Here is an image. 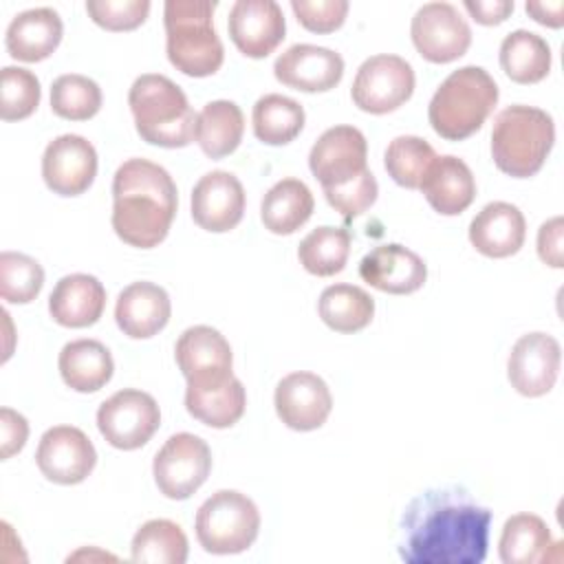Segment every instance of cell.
<instances>
[{
	"mask_svg": "<svg viewBox=\"0 0 564 564\" xmlns=\"http://www.w3.org/2000/svg\"><path fill=\"white\" fill-rule=\"evenodd\" d=\"M491 511L463 487L427 489L401 516L399 557L408 564H480Z\"/></svg>",
	"mask_w": 564,
	"mask_h": 564,
	"instance_id": "obj_1",
	"label": "cell"
},
{
	"mask_svg": "<svg viewBox=\"0 0 564 564\" xmlns=\"http://www.w3.org/2000/svg\"><path fill=\"white\" fill-rule=\"evenodd\" d=\"M178 207L176 183L148 159L123 161L112 176V229L130 247L152 249L165 240Z\"/></svg>",
	"mask_w": 564,
	"mask_h": 564,
	"instance_id": "obj_2",
	"label": "cell"
},
{
	"mask_svg": "<svg viewBox=\"0 0 564 564\" xmlns=\"http://www.w3.org/2000/svg\"><path fill=\"white\" fill-rule=\"evenodd\" d=\"M139 137L161 148H185L196 139V112L183 88L159 73L139 75L128 93Z\"/></svg>",
	"mask_w": 564,
	"mask_h": 564,
	"instance_id": "obj_3",
	"label": "cell"
},
{
	"mask_svg": "<svg viewBox=\"0 0 564 564\" xmlns=\"http://www.w3.org/2000/svg\"><path fill=\"white\" fill-rule=\"evenodd\" d=\"M498 104V84L482 66L452 70L427 106L434 132L447 141H463L478 132Z\"/></svg>",
	"mask_w": 564,
	"mask_h": 564,
	"instance_id": "obj_4",
	"label": "cell"
},
{
	"mask_svg": "<svg viewBox=\"0 0 564 564\" xmlns=\"http://www.w3.org/2000/svg\"><path fill=\"white\" fill-rule=\"evenodd\" d=\"M216 2L167 0L163 7L165 51L170 64L189 77L214 75L225 59L223 42L214 29Z\"/></svg>",
	"mask_w": 564,
	"mask_h": 564,
	"instance_id": "obj_5",
	"label": "cell"
},
{
	"mask_svg": "<svg viewBox=\"0 0 564 564\" xmlns=\"http://www.w3.org/2000/svg\"><path fill=\"white\" fill-rule=\"evenodd\" d=\"M553 117L535 106L516 104L500 110L491 128V159L513 178L538 174L553 148Z\"/></svg>",
	"mask_w": 564,
	"mask_h": 564,
	"instance_id": "obj_6",
	"label": "cell"
},
{
	"mask_svg": "<svg viewBox=\"0 0 564 564\" xmlns=\"http://www.w3.org/2000/svg\"><path fill=\"white\" fill-rule=\"evenodd\" d=\"M194 529L198 544L207 553H242L258 538L260 511L249 496L236 489H220L198 507Z\"/></svg>",
	"mask_w": 564,
	"mask_h": 564,
	"instance_id": "obj_7",
	"label": "cell"
},
{
	"mask_svg": "<svg viewBox=\"0 0 564 564\" xmlns=\"http://www.w3.org/2000/svg\"><path fill=\"white\" fill-rule=\"evenodd\" d=\"M308 167L324 192L344 189L368 172V141L355 126H333L319 134Z\"/></svg>",
	"mask_w": 564,
	"mask_h": 564,
	"instance_id": "obj_8",
	"label": "cell"
},
{
	"mask_svg": "<svg viewBox=\"0 0 564 564\" xmlns=\"http://www.w3.org/2000/svg\"><path fill=\"white\" fill-rule=\"evenodd\" d=\"M212 471L209 445L189 432L172 434L156 452L152 474L159 491L170 500H185Z\"/></svg>",
	"mask_w": 564,
	"mask_h": 564,
	"instance_id": "obj_9",
	"label": "cell"
},
{
	"mask_svg": "<svg viewBox=\"0 0 564 564\" xmlns=\"http://www.w3.org/2000/svg\"><path fill=\"white\" fill-rule=\"evenodd\" d=\"M161 425V410L152 394L123 388L108 397L97 410V427L106 443L117 449L143 447Z\"/></svg>",
	"mask_w": 564,
	"mask_h": 564,
	"instance_id": "obj_10",
	"label": "cell"
},
{
	"mask_svg": "<svg viewBox=\"0 0 564 564\" xmlns=\"http://www.w3.org/2000/svg\"><path fill=\"white\" fill-rule=\"evenodd\" d=\"M414 68L399 55L379 53L368 57L352 82L355 106L370 115H386L403 106L414 93Z\"/></svg>",
	"mask_w": 564,
	"mask_h": 564,
	"instance_id": "obj_11",
	"label": "cell"
},
{
	"mask_svg": "<svg viewBox=\"0 0 564 564\" xmlns=\"http://www.w3.org/2000/svg\"><path fill=\"white\" fill-rule=\"evenodd\" d=\"M412 44L432 64H447L463 57L471 44V29L460 11L449 2H427L419 7L410 24Z\"/></svg>",
	"mask_w": 564,
	"mask_h": 564,
	"instance_id": "obj_12",
	"label": "cell"
},
{
	"mask_svg": "<svg viewBox=\"0 0 564 564\" xmlns=\"http://www.w3.org/2000/svg\"><path fill=\"white\" fill-rule=\"evenodd\" d=\"M42 476L57 485H77L90 476L97 463L93 441L75 425L48 427L35 452Z\"/></svg>",
	"mask_w": 564,
	"mask_h": 564,
	"instance_id": "obj_13",
	"label": "cell"
},
{
	"mask_svg": "<svg viewBox=\"0 0 564 564\" xmlns=\"http://www.w3.org/2000/svg\"><path fill=\"white\" fill-rule=\"evenodd\" d=\"M174 357L187 386H216L234 375L229 341L220 330L205 324L189 326L181 333Z\"/></svg>",
	"mask_w": 564,
	"mask_h": 564,
	"instance_id": "obj_14",
	"label": "cell"
},
{
	"mask_svg": "<svg viewBox=\"0 0 564 564\" xmlns=\"http://www.w3.org/2000/svg\"><path fill=\"white\" fill-rule=\"evenodd\" d=\"M562 364V348L553 335L527 333L522 335L507 359V377L522 397H542L551 392L557 381Z\"/></svg>",
	"mask_w": 564,
	"mask_h": 564,
	"instance_id": "obj_15",
	"label": "cell"
},
{
	"mask_svg": "<svg viewBox=\"0 0 564 564\" xmlns=\"http://www.w3.org/2000/svg\"><path fill=\"white\" fill-rule=\"evenodd\" d=\"M97 176V150L82 134H59L44 148L42 178L53 194L79 196Z\"/></svg>",
	"mask_w": 564,
	"mask_h": 564,
	"instance_id": "obj_16",
	"label": "cell"
},
{
	"mask_svg": "<svg viewBox=\"0 0 564 564\" xmlns=\"http://www.w3.org/2000/svg\"><path fill=\"white\" fill-rule=\"evenodd\" d=\"M273 403L286 427L311 432L326 423L333 410V394L322 377L308 370H297L280 379Z\"/></svg>",
	"mask_w": 564,
	"mask_h": 564,
	"instance_id": "obj_17",
	"label": "cell"
},
{
	"mask_svg": "<svg viewBox=\"0 0 564 564\" xmlns=\"http://www.w3.org/2000/svg\"><path fill=\"white\" fill-rule=\"evenodd\" d=\"M227 29L242 55L260 59L280 46L286 22L280 4L273 0H238L229 9Z\"/></svg>",
	"mask_w": 564,
	"mask_h": 564,
	"instance_id": "obj_18",
	"label": "cell"
},
{
	"mask_svg": "<svg viewBox=\"0 0 564 564\" xmlns=\"http://www.w3.org/2000/svg\"><path fill=\"white\" fill-rule=\"evenodd\" d=\"M192 218L212 234L234 229L245 214L247 196L242 183L225 170H212L192 189Z\"/></svg>",
	"mask_w": 564,
	"mask_h": 564,
	"instance_id": "obj_19",
	"label": "cell"
},
{
	"mask_svg": "<svg viewBox=\"0 0 564 564\" xmlns=\"http://www.w3.org/2000/svg\"><path fill=\"white\" fill-rule=\"evenodd\" d=\"M273 75L289 88L304 93H326L341 82L344 57L326 46L293 44L278 55Z\"/></svg>",
	"mask_w": 564,
	"mask_h": 564,
	"instance_id": "obj_20",
	"label": "cell"
},
{
	"mask_svg": "<svg viewBox=\"0 0 564 564\" xmlns=\"http://www.w3.org/2000/svg\"><path fill=\"white\" fill-rule=\"evenodd\" d=\"M359 275L377 291L408 295L425 284L427 267L412 249L399 242H388L375 247L361 258Z\"/></svg>",
	"mask_w": 564,
	"mask_h": 564,
	"instance_id": "obj_21",
	"label": "cell"
},
{
	"mask_svg": "<svg viewBox=\"0 0 564 564\" xmlns=\"http://www.w3.org/2000/svg\"><path fill=\"white\" fill-rule=\"evenodd\" d=\"M172 315L170 295L163 286L139 280L128 284L115 304V319L123 335L148 339L165 328Z\"/></svg>",
	"mask_w": 564,
	"mask_h": 564,
	"instance_id": "obj_22",
	"label": "cell"
},
{
	"mask_svg": "<svg viewBox=\"0 0 564 564\" xmlns=\"http://www.w3.org/2000/svg\"><path fill=\"white\" fill-rule=\"evenodd\" d=\"M527 238V220L522 212L507 203H487L469 223L471 247L487 258H509L520 251Z\"/></svg>",
	"mask_w": 564,
	"mask_h": 564,
	"instance_id": "obj_23",
	"label": "cell"
},
{
	"mask_svg": "<svg viewBox=\"0 0 564 564\" xmlns=\"http://www.w3.org/2000/svg\"><path fill=\"white\" fill-rule=\"evenodd\" d=\"M64 24L55 9L35 7L20 11L7 26L4 46L13 59L42 62L62 42Z\"/></svg>",
	"mask_w": 564,
	"mask_h": 564,
	"instance_id": "obj_24",
	"label": "cell"
},
{
	"mask_svg": "<svg viewBox=\"0 0 564 564\" xmlns=\"http://www.w3.org/2000/svg\"><path fill=\"white\" fill-rule=\"evenodd\" d=\"M419 189L434 212L443 216H456L474 203L476 178L463 159L443 154L432 161Z\"/></svg>",
	"mask_w": 564,
	"mask_h": 564,
	"instance_id": "obj_25",
	"label": "cell"
},
{
	"mask_svg": "<svg viewBox=\"0 0 564 564\" xmlns=\"http://www.w3.org/2000/svg\"><path fill=\"white\" fill-rule=\"evenodd\" d=\"M106 308L104 284L88 273L64 275L48 295V313L53 322L66 328L93 326Z\"/></svg>",
	"mask_w": 564,
	"mask_h": 564,
	"instance_id": "obj_26",
	"label": "cell"
},
{
	"mask_svg": "<svg viewBox=\"0 0 564 564\" xmlns=\"http://www.w3.org/2000/svg\"><path fill=\"white\" fill-rule=\"evenodd\" d=\"M64 383L75 392H97L110 379L115 361L110 350L97 339H75L64 344L57 359Z\"/></svg>",
	"mask_w": 564,
	"mask_h": 564,
	"instance_id": "obj_27",
	"label": "cell"
},
{
	"mask_svg": "<svg viewBox=\"0 0 564 564\" xmlns=\"http://www.w3.org/2000/svg\"><path fill=\"white\" fill-rule=\"evenodd\" d=\"M315 198L300 178H282L267 189L260 203L262 225L278 236L295 234L313 214Z\"/></svg>",
	"mask_w": 564,
	"mask_h": 564,
	"instance_id": "obj_28",
	"label": "cell"
},
{
	"mask_svg": "<svg viewBox=\"0 0 564 564\" xmlns=\"http://www.w3.org/2000/svg\"><path fill=\"white\" fill-rule=\"evenodd\" d=\"M185 408L196 421L223 430L238 423L245 414L247 392L242 381L231 375L216 386H187Z\"/></svg>",
	"mask_w": 564,
	"mask_h": 564,
	"instance_id": "obj_29",
	"label": "cell"
},
{
	"mask_svg": "<svg viewBox=\"0 0 564 564\" xmlns=\"http://www.w3.org/2000/svg\"><path fill=\"white\" fill-rule=\"evenodd\" d=\"M245 132V115L236 101L216 99L203 106L196 115V143L209 159H223L231 154Z\"/></svg>",
	"mask_w": 564,
	"mask_h": 564,
	"instance_id": "obj_30",
	"label": "cell"
},
{
	"mask_svg": "<svg viewBox=\"0 0 564 564\" xmlns=\"http://www.w3.org/2000/svg\"><path fill=\"white\" fill-rule=\"evenodd\" d=\"M500 66L516 84H538L551 70L549 42L527 29H516L500 42Z\"/></svg>",
	"mask_w": 564,
	"mask_h": 564,
	"instance_id": "obj_31",
	"label": "cell"
},
{
	"mask_svg": "<svg viewBox=\"0 0 564 564\" xmlns=\"http://www.w3.org/2000/svg\"><path fill=\"white\" fill-rule=\"evenodd\" d=\"M546 522L535 513L511 516L500 533L498 553L505 564H538L549 560L555 546Z\"/></svg>",
	"mask_w": 564,
	"mask_h": 564,
	"instance_id": "obj_32",
	"label": "cell"
},
{
	"mask_svg": "<svg viewBox=\"0 0 564 564\" xmlns=\"http://www.w3.org/2000/svg\"><path fill=\"white\" fill-rule=\"evenodd\" d=\"M322 322L337 333H357L375 317V300L368 291L355 284H330L317 300Z\"/></svg>",
	"mask_w": 564,
	"mask_h": 564,
	"instance_id": "obj_33",
	"label": "cell"
},
{
	"mask_svg": "<svg viewBox=\"0 0 564 564\" xmlns=\"http://www.w3.org/2000/svg\"><path fill=\"white\" fill-rule=\"evenodd\" d=\"M304 119L302 104L278 93L262 95L251 112L253 134L267 145L291 143L302 132Z\"/></svg>",
	"mask_w": 564,
	"mask_h": 564,
	"instance_id": "obj_34",
	"label": "cell"
},
{
	"mask_svg": "<svg viewBox=\"0 0 564 564\" xmlns=\"http://www.w3.org/2000/svg\"><path fill=\"white\" fill-rule=\"evenodd\" d=\"M187 551L185 531L165 518L143 522L130 544L132 562L143 564H183L187 560Z\"/></svg>",
	"mask_w": 564,
	"mask_h": 564,
	"instance_id": "obj_35",
	"label": "cell"
},
{
	"mask_svg": "<svg viewBox=\"0 0 564 564\" xmlns=\"http://www.w3.org/2000/svg\"><path fill=\"white\" fill-rule=\"evenodd\" d=\"M350 253V231L344 227H317L297 247L300 264L317 275L328 278L346 267Z\"/></svg>",
	"mask_w": 564,
	"mask_h": 564,
	"instance_id": "obj_36",
	"label": "cell"
},
{
	"mask_svg": "<svg viewBox=\"0 0 564 564\" xmlns=\"http://www.w3.org/2000/svg\"><path fill=\"white\" fill-rule=\"evenodd\" d=\"M436 156L438 154L425 139L414 134H401L388 143L383 165L397 185L419 189L425 172L430 170Z\"/></svg>",
	"mask_w": 564,
	"mask_h": 564,
	"instance_id": "obj_37",
	"label": "cell"
},
{
	"mask_svg": "<svg viewBox=\"0 0 564 564\" xmlns=\"http://www.w3.org/2000/svg\"><path fill=\"white\" fill-rule=\"evenodd\" d=\"M101 99L99 84L79 73L59 75L51 84V108L62 119L86 121L99 112Z\"/></svg>",
	"mask_w": 564,
	"mask_h": 564,
	"instance_id": "obj_38",
	"label": "cell"
},
{
	"mask_svg": "<svg viewBox=\"0 0 564 564\" xmlns=\"http://www.w3.org/2000/svg\"><path fill=\"white\" fill-rule=\"evenodd\" d=\"M44 286V269L42 264L18 251L0 253V295L11 304H29L33 302Z\"/></svg>",
	"mask_w": 564,
	"mask_h": 564,
	"instance_id": "obj_39",
	"label": "cell"
},
{
	"mask_svg": "<svg viewBox=\"0 0 564 564\" xmlns=\"http://www.w3.org/2000/svg\"><path fill=\"white\" fill-rule=\"evenodd\" d=\"M40 79L35 73L20 66H4L0 73V117L4 121H20L40 106Z\"/></svg>",
	"mask_w": 564,
	"mask_h": 564,
	"instance_id": "obj_40",
	"label": "cell"
},
{
	"mask_svg": "<svg viewBox=\"0 0 564 564\" xmlns=\"http://www.w3.org/2000/svg\"><path fill=\"white\" fill-rule=\"evenodd\" d=\"M86 11L106 31H132L150 13L148 0H88Z\"/></svg>",
	"mask_w": 564,
	"mask_h": 564,
	"instance_id": "obj_41",
	"label": "cell"
},
{
	"mask_svg": "<svg viewBox=\"0 0 564 564\" xmlns=\"http://www.w3.org/2000/svg\"><path fill=\"white\" fill-rule=\"evenodd\" d=\"M291 9L306 31L333 33L344 24L350 4L346 0H291Z\"/></svg>",
	"mask_w": 564,
	"mask_h": 564,
	"instance_id": "obj_42",
	"label": "cell"
},
{
	"mask_svg": "<svg viewBox=\"0 0 564 564\" xmlns=\"http://www.w3.org/2000/svg\"><path fill=\"white\" fill-rule=\"evenodd\" d=\"M377 194H379V185L370 170L357 183H352L344 189L324 192L328 205L335 212H339L344 218H355V216L364 214L366 209H370L372 203L377 200Z\"/></svg>",
	"mask_w": 564,
	"mask_h": 564,
	"instance_id": "obj_43",
	"label": "cell"
},
{
	"mask_svg": "<svg viewBox=\"0 0 564 564\" xmlns=\"http://www.w3.org/2000/svg\"><path fill=\"white\" fill-rule=\"evenodd\" d=\"M29 438V423L26 419L11 410L2 408L0 410V458L7 460L13 454H18Z\"/></svg>",
	"mask_w": 564,
	"mask_h": 564,
	"instance_id": "obj_44",
	"label": "cell"
},
{
	"mask_svg": "<svg viewBox=\"0 0 564 564\" xmlns=\"http://www.w3.org/2000/svg\"><path fill=\"white\" fill-rule=\"evenodd\" d=\"M562 236H564V218L562 216L549 218L538 229V256L544 264H549L553 269L564 267Z\"/></svg>",
	"mask_w": 564,
	"mask_h": 564,
	"instance_id": "obj_45",
	"label": "cell"
},
{
	"mask_svg": "<svg viewBox=\"0 0 564 564\" xmlns=\"http://www.w3.org/2000/svg\"><path fill=\"white\" fill-rule=\"evenodd\" d=\"M463 7L478 24L485 26L500 24L513 13V0H465Z\"/></svg>",
	"mask_w": 564,
	"mask_h": 564,
	"instance_id": "obj_46",
	"label": "cell"
},
{
	"mask_svg": "<svg viewBox=\"0 0 564 564\" xmlns=\"http://www.w3.org/2000/svg\"><path fill=\"white\" fill-rule=\"evenodd\" d=\"M527 13L544 24V26H551V29H560L564 24V0H553V2H527L524 4Z\"/></svg>",
	"mask_w": 564,
	"mask_h": 564,
	"instance_id": "obj_47",
	"label": "cell"
}]
</instances>
